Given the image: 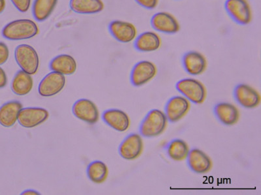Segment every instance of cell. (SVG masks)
Instances as JSON below:
<instances>
[{
  "label": "cell",
  "mask_w": 261,
  "mask_h": 195,
  "mask_svg": "<svg viewBox=\"0 0 261 195\" xmlns=\"http://www.w3.org/2000/svg\"><path fill=\"white\" fill-rule=\"evenodd\" d=\"M22 194L35 195V194H40V193H39V192H38L34 191V190L30 189V190H27V191L23 192Z\"/></svg>",
  "instance_id": "cell-32"
},
{
  "label": "cell",
  "mask_w": 261,
  "mask_h": 195,
  "mask_svg": "<svg viewBox=\"0 0 261 195\" xmlns=\"http://www.w3.org/2000/svg\"><path fill=\"white\" fill-rule=\"evenodd\" d=\"M72 111L74 117L89 124H94L99 120L97 106L89 99H81L76 101Z\"/></svg>",
  "instance_id": "cell-11"
},
{
  "label": "cell",
  "mask_w": 261,
  "mask_h": 195,
  "mask_svg": "<svg viewBox=\"0 0 261 195\" xmlns=\"http://www.w3.org/2000/svg\"><path fill=\"white\" fill-rule=\"evenodd\" d=\"M14 6L21 13H25L29 11L31 0H11Z\"/></svg>",
  "instance_id": "cell-27"
},
{
  "label": "cell",
  "mask_w": 261,
  "mask_h": 195,
  "mask_svg": "<svg viewBox=\"0 0 261 195\" xmlns=\"http://www.w3.org/2000/svg\"><path fill=\"white\" fill-rule=\"evenodd\" d=\"M39 27L31 20L19 19L12 21L5 25L2 31V36L11 41L29 39L36 36Z\"/></svg>",
  "instance_id": "cell-1"
},
{
  "label": "cell",
  "mask_w": 261,
  "mask_h": 195,
  "mask_svg": "<svg viewBox=\"0 0 261 195\" xmlns=\"http://www.w3.org/2000/svg\"><path fill=\"white\" fill-rule=\"evenodd\" d=\"M22 104L18 101H11L0 107V124L5 127H11L18 120V114Z\"/></svg>",
  "instance_id": "cell-19"
},
{
  "label": "cell",
  "mask_w": 261,
  "mask_h": 195,
  "mask_svg": "<svg viewBox=\"0 0 261 195\" xmlns=\"http://www.w3.org/2000/svg\"><path fill=\"white\" fill-rule=\"evenodd\" d=\"M58 0H35L33 5V15L39 22L47 19L57 6Z\"/></svg>",
  "instance_id": "cell-24"
},
{
  "label": "cell",
  "mask_w": 261,
  "mask_h": 195,
  "mask_svg": "<svg viewBox=\"0 0 261 195\" xmlns=\"http://www.w3.org/2000/svg\"><path fill=\"white\" fill-rule=\"evenodd\" d=\"M151 25L155 31L167 34L178 33L180 29L178 20L171 13L164 11L153 15L151 19Z\"/></svg>",
  "instance_id": "cell-10"
},
{
  "label": "cell",
  "mask_w": 261,
  "mask_h": 195,
  "mask_svg": "<svg viewBox=\"0 0 261 195\" xmlns=\"http://www.w3.org/2000/svg\"><path fill=\"white\" fill-rule=\"evenodd\" d=\"M33 83L34 82L31 75L21 69L14 76L11 82V90L17 96H25L31 92Z\"/></svg>",
  "instance_id": "cell-22"
},
{
  "label": "cell",
  "mask_w": 261,
  "mask_h": 195,
  "mask_svg": "<svg viewBox=\"0 0 261 195\" xmlns=\"http://www.w3.org/2000/svg\"><path fill=\"white\" fill-rule=\"evenodd\" d=\"M70 8L74 12L79 14H95L104 9L101 0H70Z\"/></svg>",
  "instance_id": "cell-23"
},
{
  "label": "cell",
  "mask_w": 261,
  "mask_h": 195,
  "mask_svg": "<svg viewBox=\"0 0 261 195\" xmlns=\"http://www.w3.org/2000/svg\"><path fill=\"white\" fill-rule=\"evenodd\" d=\"M162 45V39L154 32H144L135 39L134 46L142 52H150L159 49Z\"/></svg>",
  "instance_id": "cell-17"
},
{
  "label": "cell",
  "mask_w": 261,
  "mask_h": 195,
  "mask_svg": "<svg viewBox=\"0 0 261 195\" xmlns=\"http://www.w3.org/2000/svg\"><path fill=\"white\" fill-rule=\"evenodd\" d=\"M15 57L16 63L22 71L34 75L38 71L39 55L36 50L29 45H20L16 48Z\"/></svg>",
  "instance_id": "cell-3"
},
{
  "label": "cell",
  "mask_w": 261,
  "mask_h": 195,
  "mask_svg": "<svg viewBox=\"0 0 261 195\" xmlns=\"http://www.w3.org/2000/svg\"><path fill=\"white\" fill-rule=\"evenodd\" d=\"M137 4L147 9H153L158 6L159 0H135Z\"/></svg>",
  "instance_id": "cell-29"
},
{
  "label": "cell",
  "mask_w": 261,
  "mask_h": 195,
  "mask_svg": "<svg viewBox=\"0 0 261 195\" xmlns=\"http://www.w3.org/2000/svg\"><path fill=\"white\" fill-rule=\"evenodd\" d=\"M102 120L116 131L123 132L129 128L130 120L126 113L118 109H109L102 113Z\"/></svg>",
  "instance_id": "cell-16"
},
{
  "label": "cell",
  "mask_w": 261,
  "mask_h": 195,
  "mask_svg": "<svg viewBox=\"0 0 261 195\" xmlns=\"http://www.w3.org/2000/svg\"><path fill=\"white\" fill-rule=\"evenodd\" d=\"M143 149V140L138 134L128 135L119 146V154L123 159L134 160L139 157Z\"/></svg>",
  "instance_id": "cell-12"
},
{
  "label": "cell",
  "mask_w": 261,
  "mask_h": 195,
  "mask_svg": "<svg viewBox=\"0 0 261 195\" xmlns=\"http://www.w3.org/2000/svg\"><path fill=\"white\" fill-rule=\"evenodd\" d=\"M6 6V0H0V14L4 12Z\"/></svg>",
  "instance_id": "cell-31"
},
{
  "label": "cell",
  "mask_w": 261,
  "mask_h": 195,
  "mask_svg": "<svg viewBox=\"0 0 261 195\" xmlns=\"http://www.w3.org/2000/svg\"><path fill=\"white\" fill-rule=\"evenodd\" d=\"M7 83H8V78H7L6 72L2 67H0V88L6 87Z\"/></svg>",
  "instance_id": "cell-30"
},
{
  "label": "cell",
  "mask_w": 261,
  "mask_h": 195,
  "mask_svg": "<svg viewBox=\"0 0 261 195\" xmlns=\"http://www.w3.org/2000/svg\"><path fill=\"white\" fill-rule=\"evenodd\" d=\"M183 66L185 70L192 75H199L206 70L207 62L203 55L190 51L184 55Z\"/></svg>",
  "instance_id": "cell-15"
},
{
  "label": "cell",
  "mask_w": 261,
  "mask_h": 195,
  "mask_svg": "<svg viewBox=\"0 0 261 195\" xmlns=\"http://www.w3.org/2000/svg\"><path fill=\"white\" fill-rule=\"evenodd\" d=\"M190 108L187 99L180 96L172 97L165 106V116L171 122H176L181 119Z\"/></svg>",
  "instance_id": "cell-14"
},
{
  "label": "cell",
  "mask_w": 261,
  "mask_h": 195,
  "mask_svg": "<svg viewBox=\"0 0 261 195\" xmlns=\"http://www.w3.org/2000/svg\"><path fill=\"white\" fill-rule=\"evenodd\" d=\"M49 117V113L45 108L29 107L21 109L18 114V122L21 126L25 128H33L43 124Z\"/></svg>",
  "instance_id": "cell-6"
},
{
  "label": "cell",
  "mask_w": 261,
  "mask_h": 195,
  "mask_svg": "<svg viewBox=\"0 0 261 195\" xmlns=\"http://www.w3.org/2000/svg\"><path fill=\"white\" fill-rule=\"evenodd\" d=\"M187 157L188 165L195 173L203 174L211 170V160L201 150L193 149L189 152Z\"/></svg>",
  "instance_id": "cell-18"
},
{
  "label": "cell",
  "mask_w": 261,
  "mask_h": 195,
  "mask_svg": "<svg viewBox=\"0 0 261 195\" xmlns=\"http://www.w3.org/2000/svg\"><path fill=\"white\" fill-rule=\"evenodd\" d=\"M157 73V68L152 62L141 61L137 63L130 73V82L135 87H141L151 80Z\"/></svg>",
  "instance_id": "cell-8"
},
{
  "label": "cell",
  "mask_w": 261,
  "mask_h": 195,
  "mask_svg": "<svg viewBox=\"0 0 261 195\" xmlns=\"http://www.w3.org/2000/svg\"><path fill=\"white\" fill-rule=\"evenodd\" d=\"M65 85V78L64 75L55 71L51 72L39 83V94L43 97L55 96L62 91Z\"/></svg>",
  "instance_id": "cell-7"
},
{
  "label": "cell",
  "mask_w": 261,
  "mask_h": 195,
  "mask_svg": "<svg viewBox=\"0 0 261 195\" xmlns=\"http://www.w3.org/2000/svg\"><path fill=\"white\" fill-rule=\"evenodd\" d=\"M167 118L165 114L158 109H153L147 114L140 126L141 135L155 137L160 135L166 129Z\"/></svg>",
  "instance_id": "cell-2"
},
{
  "label": "cell",
  "mask_w": 261,
  "mask_h": 195,
  "mask_svg": "<svg viewBox=\"0 0 261 195\" xmlns=\"http://www.w3.org/2000/svg\"><path fill=\"white\" fill-rule=\"evenodd\" d=\"M49 67L51 71L57 72L64 75H71L76 71L77 64L71 55L61 54L51 60Z\"/></svg>",
  "instance_id": "cell-20"
},
{
  "label": "cell",
  "mask_w": 261,
  "mask_h": 195,
  "mask_svg": "<svg viewBox=\"0 0 261 195\" xmlns=\"http://www.w3.org/2000/svg\"><path fill=\"white\" fill-rule=\"evenodd\" d=\"M234 95L238 103L245 108H255L260 103V97L258 92L244 83L237 86Z\"/></svg>",
  "instance_id": "cell-13"
},
{
  "label": "cell",
  "mask_w": 261,
  "mask_h": 195,
  "mask_svg": "<svg viewBox=\"0 0 261 195\" xmlns=\"http://www.w3.org/2000/svg\"><path fill=\"white\" fill-rule=\"evenodd\" d=\"M225 8L228 15L238 24L248 25L252 20V12L247 0H227Z\"/></svg>",
  "instance_id": "cell-5"
},
{
  "label": "cell",
  "mask_w": 261,
  "mask_h": 195,
  "mask_svg": "<svg viewBox=\"0 0 261 195\" xmlns=\"http://www.w3.org/2000/svg\"><path fill=\"white\" fill-rule=\"evenodd\" d=\"M176 89L186 98L195 104L203 103L206 97V90L199 81L193 78L179 80L176 85Z\"/></svg>",
  "instance_id": "cell-4"
},
{
  "label": "cell",
  "mask_w": 261,
  "mask_h": 195,
  "mask_svg": "<svg viewBox=\"0 0 261 195\" xmlns=\"http://www.w3.org/2000/svg\"><path fill=\"white\" fill-rule=\"evenodd\" d=\"M214 113L218 120L226 125L237 124L239 120V112L236 106L232 104L221 103L216 104Z\"/></svg>",
  "instance_id": "cell-21"
},
{
  "label": "cell",
  "mask_w": 261,
  "mask_h": 195,
  "mask_svg": "<svg viewBox=\"0 0 261 195\" xmlns=\"http://www.w3.org/2000/svg\"><path fill=\"white\" fill-rule=\"evenodd\" d=\"M109 30L112 36L120 43H129L137 38L136 27L125 21H113L109 25Z\"/></svg>",
  "instance_id": "cell-9"
},
{
  "label": "cell",
  "mask_w": 261,
  "mask_h": 195,
  "mask_svg": "<svg viewBox=\"0 0 261 195\" xmlns=\"http://www.w3.org/2000/svg\"><path fill=\"white\" fill-rule=\"evenodd\" d=\"M167 151L168 155L174 161H182L190 152L187 144L180 139L172 141L168 145Z\"/></svg>",
  "instance_id": "cell-26"
},
{
  "label": "cell",
  "mask_w": 261,
  "mask_h": 195,
  "mask_svg": "<svg viewBox=\"0 0 261 195\" xmlns=\"http://www.w3.org/2000/svg\"><path fill=\"white\" fill-rule=\"evenodd\" d=\"M9 57L8 46L3 42H0V66L8 61Z\"/></svg>",
  "instance_id": "cell-28"
},
{
  "label": "cell",
  "mask_w": 261,
  "mask_h": 195,
  "mask_svg": "<svg viewBox=\"0 0 261 195\" xmlns=\"http://www.w3.org/2000/svg\"><path fill=\"white\" fill-rule=\"evenodd\" d=\"M87 175L92 182L101 183L106 180L108 176V168L103 162L93 161L87 167Z\"/></svg>",
  "instance_id": "cell-25"
}]
</instances>
